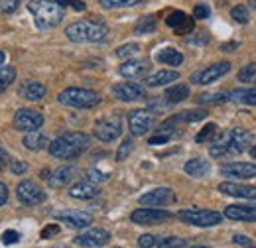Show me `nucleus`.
<instances>
[{"label":"nucleus","instance_id":"obj_45","mask_svg":"<svg viewBox=\"0 0 256 248\" xmlns=\"http://www.w3.org/2000/svg\"><path fill=\"white\" fill-rule=\"evenodd\" d=\"M10 170H12L14 176H22V174L28 172V164H24V162H20V160H12V162H10Z\"/></svg>","mask_w":256,"mask_h":248},{"label":"nucleus","instance_id":"obj_27","mask_svg":"<svg viewBox=\"0 0 256 248\" xmlns=\"http://www.w3.org/2000/svg\"><path fill=\"white\" fill-rule=\"evenodd\" d=\"M178 79H180V73H178V71H174V69H164V71H158V73L150 75V77L146 79V85H148V87H164V85H168V83H172V81H178Z\"/></svg>","mask_w":256,"mask_h":248},{"label":"nucleus","instance_id":"obj_22","mask_svg":"<svg viewBox=\"0 0 256 248\" xmlns=\"http://www.w3.org/2000/svg\"><path fill=\"white\" fill-rule=\"evenodd\" d=\"M148 69H150V65L144 60H128L120 65L118 73L126 79H138V77H144L148 73Z\"/></svg>","mask_w":256,"mask_h":248},{"label":"nucleus","instance_id":"obj_12","mask_svg":"<svg viewBox=\"0 0 256 248\" xmlns=\"http://www.w3.org/2000/svg\"><path fill=\"white\" fill-rule=\"evenodd\" d=\"M176 201V193L170 187H156L144 195H140L138 203L142 207H166Z\"/></svg>","mask_w":256,"mask_h":248},{"label":"nucleus","instance_id":"obj_39","mask_svg":"<svg viewBox=\"0 0 256 248\" xmlns=\"http://www.w3.org/2000/svg\"><path fill=\"white\" fill-rule=\"evenodd\" d=\"M140 54V46L138 44H124V46H120L118 50H116V56L118 58H122V60H126V58H134V56H138Z\"/></svg>","mask_w":256,"mask_h":248},{"label":"nucleus","instance_id":"obj_44","mask_svg":"<svg viewBox=\"0 0 256 248\" xmlns=\"http://www.w3.org/2000/svg\"><path fill=\"white\" fill-rule=\"evenodd\" d=\"M209 14H211V10L205 4H197L193 8V18L195 20H205V18H209Z\"/></svg>","mask_w":256,"mask_h":248},{"label":"nucleus","instance_id":"obj_49","mask_svg":"<svg viewBox=\"0 0 256 248\" xmlns=\"http://www.w3.org/2000/svg\"><path fill=\"white\" fill-rule=\"evenodd\" d=\"M18 238H20V234L16 230H6L2 234V242L4 244H14V242H18Z\"/></svg>","mask_w":256,"mask_h":248},{"label":"nucleus","instance_id":"obj_25","mask_svg":"<svg viewBox=\"0 0 256 248\" xmlns=\"http://www.w3.org/2000/svg\"><path fill=\"white\" fill-rule=\"evenodd\" d=\"M22 144H24L28 150H32V152H40V150H44V148L50 146V140H48V136H46L44 132L34 130V132H28V134L24 136Z\"/></svg>","mask_w":256,"mask_h":248},{"label":"nucleus","instance_id":"obj_6","mask_svg":"<svg viewBox=\"0 0 256 248\" xmlns=\"http://www.w3.org/2000/svg\"><path fill=\"white\" fill-rule=\"evenodd\" d=\"M172 218V213L160 209V207H142V209H136L132 211L130 220L136 222V224H142V226H148V224H160L164 220Z\"/></svg>","mask_w":256,"mask_h":248},{"label":"nucleus","instance_id":"obj_36","mask_svg":"<svg viewBox=\"0 0 256 248\" xmlns=\"http://www.w3.org/2000/svg\"><path fill=\"white\" fill-rule=\"evenodd\" d=\"M224 100H228L226 93H205L199 94V98H197V102H201V104H221Z\"/></svg>","mask_w":256,"mask_h":248},{"label":"nucleus","instance_id":"obj_24","mask_svg":"<svg viewBox=\"0 0 256 248\" xmlns=\"http://www.w3.org/2000/svg\"><path fill=\"white\" fill-rule=\"evenodd\" d=\"M73 178H75V168L73 166H64V168H58L56 172L50 174L48 184L52 187H65L73 182Z\"/></svg>","mask_w":256,"mask_h":248},{"label":"nucleus","instance_id":"obj_7","mask_svg":"<svg viewBox=\"0 0 256 248\" xmlns=\"http://www.w3.org/2000/svg\"><path fill=\"white\" fill-rule=\"evenodd\" d=\"M12 122H14V128L20 130V132H34V130L42 128L44 114L34 110V108H20V110H16Z\"/></svg>","mask_w":256,"mask_h":248},{"label":"nucleus","instance_id":"obj_43","mask_svg":"<svg viewBox=\"0 0 256 248\" xmlns=\"http://www.w3.org/2000/svg\"><path fill=\"white\" fill-rule=\"evenodd\" d=\"M156 242H158V238H156L154 234H142V236L138 238V246L140 248H154Z\"/></svg>","mask_w":256,"mask_h":248},{"label":"nucleus","instance_id":"obj_53","mask_svg":"<svg viewBox=\"0 0 256 248\" xmlns=\"http://www.w3.org/2000/svg\"><path fill=\"white\" fill-rule=\"evenodd\" d=\"M6 164H10V156H8V152L0 146V170L6 168Z\"/></svg>","mask_w":256,"mask_h":248},{"label":"nucleus","instance_id":"obj_30","mask_svg":"<svg viewBox=\"0 0 256 248\" xmlns=\"http://www.w3.org/2000/svg\"><path fill=\"white\" fill-rule=\"evenodd\" d=\"M188 96H190V87L184 85V83H178V85L170 87V89L166 91V94H164V98H166L170 104H178V102L186 100Z\"/></svg>","mask_w":256,"mask_h":248},{"label":"nucleus","instance_id":"obj_41","mask_svg":"<svg viewBox=\"0 0 256 248\" xmlns=\"http://www.w3.org/2000/svg\"><path fill=\"white\" fill-rule=\"evenodd\" d=\"M132 148H134V140H132V136L126 138L122 144H120V148H118V152H116V160L118 162H122V160H126L130 152H132Z\"/></svg>","mask_w":256,"mask_h":248},{"label":"nucleus","instance_id":"obj_13","mask_svg":"<svg viewBox=\"0 0 256 248\" xmlns=\"http://www.w3.org/2000/svg\"><path fill=\"white\" fill-rule=\"evenodd\" d=\"M230 71V63L228 62H219V63H213L197 73L192 75V83H197V85H209L217 79H221L223 75H226Z\"/></svg>","mask_w":256,"mask_h":248},{"label":"nucleus","instance_id":"obj_58","mask_svg":"<svg viewBox=\"0 0 256 248\" xmlns=\"http://www.w3.org/2000/svg\"><path fill=\"white\" fill-rule=\"evenodd\" d=\"M248 2H250V6H252V8H256V0H248Z\"/></svg>","mask_w":256,"mask_h":248},{"label":"nucleus","instance_id":"obj_40","mask_svg":"<svg viewBox=\"0 0 256 248\" xmlns=\"http://www.w3.org/2000/svg\"><path fill=\"white\" fill-rule=\"evenodd\" d=\"M254 77H256V63H248V65H244L238 71V81H242V83L254 81Z\"/></svg>","mask_w":256,"mask_h":248},{"label":"nucleus","instance_id":"obj_56","mask_svg":"<svg viewBox=\"0 0 256 248\" xmlns=\"http://www.w3.org/2000/svg\"><path fill=\"white\" fill-rule=\"evenodd\" d=\"M4 60H6V56H4V52H2V50H0V65H2V63H4Z\"/></svg>","mask_w":256,"mask_h":248},{"label":"nucleus","instance_id":"obj_38","mask_svg":"<svg viewBox=\"0 0 256 248\" xmlns=\"http://www.w3.org/2000/svg\"><path fill=\"white\" fill-rule=\"evenodd\" d=\"M230 18H232L234 22H238V24H248V20H250V16H248V8H246L244 4L234 6V8L230 10Z\"/></svg>","mask_w":256,"mask_h":248},{"label":"nucleus","instance_id":"obj_10","mask_svg":"<svg viewBox=\"0 0 256 248\" xmlns=\"http://www.w3.org/2000/svg\"><path fill=\"white\" fill-rule=\"evenodd\" d=\"M254 136L246 128H232L226 132V144H228V156L242 154L252 144Z\"/></svg>","mask_w":256,"mask_h":248},{"label":"nucleus","instance_id":"obj_11","mask_svg":"<svg viewBox=\"0 0 256 248\" xmlns=\"http://www.w3.org/2000/svg\"><path fill=\"white\" fill-rule=\"evenodd\" d=\"M154 126V116L146 108H136L128 112V128L132 136H144Z\"/></svg>","mask_w":256,"mask_h":248},{"label":"nucleus","instance_id":"obj_19","mask_svg":"<svg viewBox=\"0 0 256 248\" xmlns=\"http://www.w3.org/2000/svg\"><path fill=\"white\" fill-rule=\"evenodd\" d=\"M219 191L228 197H238V199H256V187L236 184V182H223L219 186Z\"/></svg>","mask_w":256,"mask_h":248},{"label":"nucleus","instance_id":"obj_51","mask_svg":"<svg viewBox=\"0 0 256 248\" xmlns=\"http://www.w3.org/2000/svg\"><path fill=\"white\" fill-rule=\"evenodd\" d=\"M232 242L234 244H240V246H250V238L244 236V234H234L232 236Z\"/></svg>","mask_w":256,"mask_h":248},{"label":"nucleus","instance_id":"obj_50","mask_svg":"<svg viewBox=\"0 0 256 248\" xmlns=\"http://www.w3.org/2000/svg\"><path fill=\"white\" fill-rule=\"evenodd\" d=\"M170 138H172V136H168V134H160V132H158V134H154V136H152V138L148 140V144H150V146L166 144V142H170Z\"/></svg>","mask_w":256,"mask_h":248},{"label":"nucleus","instance_id":"obj_42","mask_svg":"<svg viewBox=\"0 0 256 248\" xmlns=\"http://www.w3.org/2000/svg\"><path fill=\"white\" fill-rule=\"evenodd\" d=\"M22 0H0V14H12L18 10Z\"/></svg>","mask_w":256,"mask_h":248},{"label":"nucleus","instance_id":"obj_33","mask_svg":"<svg viewBox=\"0 0 256 248\" xmlns=\"http://www.w3.org/2000/svg\"><path fill=\"white\" fill-rule=\"evenodd\" d=\"M217 134V124H207V126H203L199 132H197V136H195V142L197 144H205V142H211L213 140V136Z\"/></svg>","mask_w":256,"mask_h":248},{"label":"nucleus","instance_id":"obj_28","mask_svg":"<svg viewBox=\"0 0 256 248\" xmlns=\"http://www.w3.org/2000/svg\"><path fill=\"white\" fill-rule=\"evenodd\" d=\"M156 62L164 63V65H172V67H178L184 63V56L180 50L176 48H164L156 54Z\"/></svg>","mask_w":256,"mask_h":248},{"label":"nucleus","instance_id":"obj_16","mask_svg":"<svg viewBox=\"0 0 256 248\" xmlns=\"http://www.w3.org/2000/svg\"><path fill=\"white\" fill-rule=\"evenodd\" d=\"M112 94L122 100V102H132V100H142L146 98V89L138 83H132V81H126V83H118L112 87Z\"/></svg>","mask_w":256,"mask_h":248},{"label":"nucleus","instance_id":"obj_59","mask_svg":"<svg viewBox=\"0 0 256 248\" xmlns=\"http://www.w3.org/2000/svg\"><path fill=\"white\" fill-rule=\"evenodd\" d=\"M192 248H209V246H192Z\"/></svg>","mask_w":256,"mask_h":248},{"label":"nucleus","instance_id":"obj_46","mask_svg":"<svg viewBox=\"0 0 256 248\" xmlns=\"http://www.w3.org/2000/svg\"><path fill=\"white\" fill-rule=\"evenodd\" d=\"M60 232V224H56V222H52V224H48L44 230H42V238L44 240H48V238H52V236H56Z\"/></svg>","mask_w":256,"mask_h":248},{"label":"nucleus","instance_id":"obj_20","mask_svg":"<svg viewBox=\"0 0 256 248\" xmlns=\"http://www.w3.org/2000/svg\"><path fill=\"white\" fill-rule=\"evenodd\" d=\"M224 217L238 222H256V205H228Z\"/></svg>","mask_w":256,"mask_h":248},{"label":"nucleus","instance_id":"obj_26","mask_svg":"<svg viewBox=\"0 0 256 248\" xmlns=\"http://www.w3.org/2000/svg\"><path fill=\"white\" fill-rule=\"evenodd\" d=\"M186 174H190L193 178H205L209 176L211 172V164L207 160H201V158H193V160H188L186 166H184Z\"/></svg>","mask_w":256,"mask_h":248},{"label":"nucleus","instance_id":"obj_5","mask_svg":"<svg viewBox=\"0 0 256 248\" xmlns=\"http://www.w3.org/2000/svg\"><path fill=\"white\" fill-rule=\"evenodd\" d=\"M178 217L182 222L186 224H192V226H215V224H221L223 215L217 213V211H209V209H184L178 213Z\"/></svg>","mask_w":256,"mask_h":248},{"label":"nucleus","instance_id":"obj_1","mask_svg":"<svg viewBox=\"0 0 256 248\" xmlns=\"http://www.w3.org/2000/svg\"><path fill=\"white\" fill-rule=\"evenodd\" d=\"M91 144V136L85 132H65L50 142L48 150L58 160H75L83 154Z\"/></svg>","mask_w":256,"mask_h":248},{"label":"nucleus","instance_id":"obj_8","mask_svg":"<svg viewBox=\"0 0 256 248\" xmlns=\"http://www.w3.org/2000/svg\"><path fill=\"white\" fill-rule=\"evenodd\" d=\"M122 134V120L120 116L100 118L95 124V136L100 142H114Z\"/></svg>","mask_w":256,"mask_h":248},{"label":"nucleus","instance_id":"obj_2","mask_svg":"<svg viewBox=\"0 0 256 248\" xmlns=\"http://www.w3.org/2000/svg\"><path fill=\"white\" fill-rule=\"evenodd\" d=\"M106 26L95 20H79L65 28V36L73 44H98L106 38Z\"/></svg>","mask_w":256,"mask_h":248},{"label":"nucleus","instance_id":"obj_35","mask_svg":"<svg viewBox=\"0 0 256 248\" xmlns=\"http://www.w3.org/2000/svg\"><path fill=\"white\" fill-rule=\"evenodd\" d=\"M156 30V18L154 16H142L136 22V34H152Z\"/></svg>","mask_w":256,"mask_h":248},{"label":"nucleus","instance_id":"obj_55","mask_svg":"<svg viewBox=\"0 0 256 248\" xmlns=\"http://www.w3.org/2000/svg\"><path fill=\"white\" fill-rule=\"evenodd\" d=\"M236 48H238V44H236V42H230V44H223V46H221V50H223V52H234Z\"/></svg>","mask_w":256,"mask_h":248},{"label":"nucleus","instance_id":"obj_54","mask_svg":"<svg viewBox=\"0 0 256 248\" xmlns=\"http://www.w3.org/2000/svg\"><path fill=\"white\" fill-rule=\"evenodd\" d=\"M207 42H209V36L207 34H203L201 38H192L190 40V44H207Z\"/></svg>","mask_w":256,"mask_h":248},{"label":"nucleus","instance_id":"obj_3","mask_svg":"<svg viewBox=\"0 0 256 248\" xmlns=\"http://www.w3.org/2000/svg\"><path fill=\"white\" fill-rule=\"evenodd\" d=\"M28 10L32 12L34 22L40 30L56 28L64 20V8L54 0H34L28 4Z\"/></svg>","mask_w":256,"mask_h":248},{"label":"nucleus","instance_id":"obj_21","mask_svg":"<svg viewBox=\"0 0 256 248\" xmlns=\"http://www.w3.org/2000/svg\"><path fill=\"white\" fill-rule=\"evenodd\" d=\"M46 85L44 83H40V81H34V79H28V81H24L22 85H20V89H18V94L22 96V98H26V100H42L44 96H46Z\"/></svg>","mask_w":256,"mask_h":248},{"label":"nucleus","instance_id":"obj_31","mask_svg":"<svg viewBox=\"0 0 256 248\" xmlns=\"http://www.w3.org/2000/svg\"><path fill=\"white\" fill-rule=\"evenodd\" d=\"M16 79V69L12 65H2L0 67V93H4Z\"/></svg>","mask_w":256,"mask_h":248},{"label":"nucleus","instance_id":"obj_34","mask_svg":"<svg viewBox=\"0 0 256 248\" xmlns=\"http://www.w3.org/2000/svg\"><path fill=\"white\" fill-rule=\"evenodd\" d=\"M144 0H100V6L106 10H114V8H130L136 4H142Z\"/></svg>","mask_w":256,"mask_h":248},{"label":"nucleus","instance_id":"obj_57","mask_svg":"<svg viewBox=\"0 0 256 248\" xmlns=\"http://www.w3.org/2000/svg\"><path fill=\"white\" fill-rule=\"evenodd\" d=\"M250 156H252V158L256 160V144L252 146V148H250Z\"/></svg>","mask_w":256,"mask_h":248},{"label":"nucleus","instance_id":"obj_52","mask_svg":"<svg viewBox=\"0 0 256 248\" xmlns=\"http://www.w3.org/2000/svg\"><path fill=\"white\" fill-rule=\"evenodd\" d=\"M6 201H8V187H6V184L0 182V207H2Z\"/></svg>","mask_w":256,"mask_h":248},{"label":"nucleus","instance_id":"obj_32","mask_svg":"<svg viewBox=\"0 0 256 248\" xmlns=\"http://www.w3.org/2000/svg\"><path fill=\"white\" fill-rule=\"evenodd\" d=\"M207 116L205 110H186V112H180L176 116H172L176 122H199Z\"/></svg>","mask_w":256,"mask_h":248},{"label":"nucleus","instance_id":"obj_29","mask_svg":"<svg viewBox=\"0 0 256 248\" xmlns=\"http://www.w3.org/2000/svg\"><path fill=\"white\" fill-rule=\"evenodd\" d=\"M228 100L238 102V104L256 106V87L254 89H232L228 93Z\"/></svg>","mask_w":256,"mask_h":248},{"label":"nucleus","instance_id":"obj_60","mask_svg":"<svg viewBox=\"0 0 256 248\" xmlns=\"http://www.w3.org/2000/svg\"><path fill=\"white\" fill-rule=\"evenodd\" d=\"M252 83H256V77H254V81H252Z\"/></svg>","mask_w":256,"mask_h":248},{"label":"nucleus","instance_id":"obj_23","mask_svg":"<svg viewBox=\"0 0 256 248\" xmlns=\"http://www.w3.org/2000/svg\"><path fill=\"white\" fill-rule=\"evenodd\" d=\"M100 191H98V187L93 184V182H77V184H73V186L69 187V195L73 197V199H81V201H89V199H95L96 195H98Z\"/></svg>","mask_w":256,"mask_h":248},{"label":"nucleus","instance_id":"obj_61","mask_svg":"<svg viewBox=\"0 0 256 248\" xmlns=\"http://www.w3.org/2000/svg\"><path fill=\"white\" fill-rule=\"evenodd\" d=\"M246 248H254V246H246Z\"/></svg>","mask_w":256,"mask_h":248},{"label":"nucleus","instance_id":"obj_17","mask_svg":"<svg viewBox=\"0 0 256 248\" xmlns=\"http://www.w3.org/2000/svg\"><path fill=\"white\" fill-rule=\"evenodd\" d=\"M56 218L65 222V224L71 226V228H87V226H91V222H93V217H91L89 213L77 211V209L60 211V213H56Z\"/></svg>","mask_w":256,"mask_h":248},{"label":"nucleus","instance_id":"obj_14","mask_svg":"<svg viewBox=\"0 0 256 248\" xmlns=\"http://www.w3.org/2000/svg\"><path fill=\"white\" fill-rule=\"evenodd\" d=\"M221 176L228 180H252L256 178V164L252 162H230L221 166Z\"/></svg>","mask_w":256,"mask_h":248},{"label":"nucleus","instance_id":"obj_4","mask_svg":"<svg viewBox=\"0 0 256 248\" xmlns=\"http://www.w3.org/2000/svg\"><path fill=\"white\" fill-rule=\"evenodd\" d=\"M58 100L64 106H71V108H93L100 102V94L91 89L69 87L58 94Z\"/></svg>","mask_w":256,"mask_h":248},{"label":"nucleus","instance_id":"obj_37","mask_svg":"<svg viewBox=\"0 0 256 248\" xmlns=\"http://www.w3.org/2000/svg\"><path fill=\"white\" fill-rule=\"evenodd\" d=\"M188 240L180 238V236H166V238H158L156 248H186Z\"/></svg>","mask_w":256,"mask_h":248},{"label":"nucleus","instance_id":"obj_18","mask_svg":"<svg viewBox=\"0 0 256 248\" xmlns=\"http://www.w3.org/2000/svg\"><path fill=\"white\" fill-rule=\"evenodd\" d=\"M166 24L176 32V34H180V36H184V34H192L193 26H195L193 18H190V16H188L186 12H182V10L172 12V14L166 18Z\"/></svg>","mask_w":256,"mask_h":248},{"label":"nucleus","instance_id":"obj_48","mask_svg":"<svg viewBox=\"0 0 256 248\" xmlns=\"http://www.w3.org/2000/svg\"><path fill=\"white\" fill-rule=\"evenodd\" d=\"M87 180H89V182H106V180H108V176H106V174H102V172H98V170H89Z\"/></svg>","mask_w":256,"mask_h":248},{"label":"nucleus","instance_id":"obj_47","mask_svg":"<svg viewBox=\"0 0 256 248\" xmlns=\"http://www.w3.org/2000/svg\"><path fill=\"white\" fill-rule=\"evenodd\" d=\"M56 2H58L62 8H64V6H71V8L79 10V12L85 10V2H81V0H56Z\"/></svg>","mask_w":256,"mask_h":248},{"label":"nucleus","instance_id":"obj_9","mask_svg":"<svg viewBox=\"0 0 256 248\" xmlns=\"http://www.w3.org/2000/svg\"><path fill=\"white\" fill-rule=\"evenodd\" d=\"M16 197L20 203L28 205V207H34V205H40L46 201V191L38 184H34L30 180L26 182H20L18 187H16Z\"/></svg>","mask_w":256,"mask_h":248},{"label":"nucleus","instance_id":"obj_15","mask_svg":"<svg viewBox=\"0 0 256 248\" xmlns=\"http://www.w3.org/2000/svg\"><path fill=\"white\" fill-rule=\"evenodd\" d=\"M108 240H110V234L106 230H102V228H89V230H85V232H81V234H77L73 238V242L77 246L83 248L104 246V244H108Z\"/></svg>","mask_w":256,"mask_h":248}]
</instances>
